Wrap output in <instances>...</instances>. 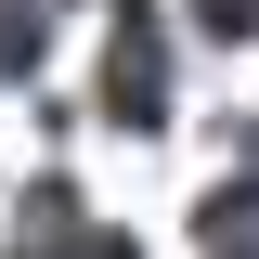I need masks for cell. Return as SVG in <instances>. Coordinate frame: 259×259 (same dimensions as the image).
<instances>
[{"label":"cell","instance_id":"cell-1","mask_svg":"<svg viewBox=\"0 0 259 259\" xmlns=\"http://www.w3.org/2000/svg\"><path fill=\"white\" fill-rule=\"evenodd\" d=\"M104 117H117V130H156L168 117V26H156V13H130L117 52H104Z\"/></svg>","mask_w":259,"mask_h":259},{"label":"cell","instance_id":"cell-2","mask_svg":"<svg viewBox=\"0 0 259 259\" xmlns=\"http://www.w3.org/2000/svg\"><path fill=\"white\" fill-rule=\"evenodd\" d=\"M207 259H259V182H221V194H207Z\"/></svg>","mask_w":259,"mask_h":259},{"label":"cell","instance_id":"cell-3","mask_svg":"<svg viewBox=\"0 0 259 259\" xmlns=\"http://www.w3.org/2000/svg\"><path fill=\"white\" fill-rule=\"evenodd\" d=\"M26 52H39V0H0V78H26Z\"/></svg>","mask_w":259,"mask_h":259},{"label":"cell","instance_id":"cell-4","mask_svg":"<svg viewBox=\"0 0 259 259\" xmlns=\"http://www.w3.org/2000/svg\"><path fill=\"white\" fill-rule=\"evenodd\" d=\"M26 259H130V246H117V233H39Z\"/></svg>","mask_w":259,"mask_h":259}]
</instances>
